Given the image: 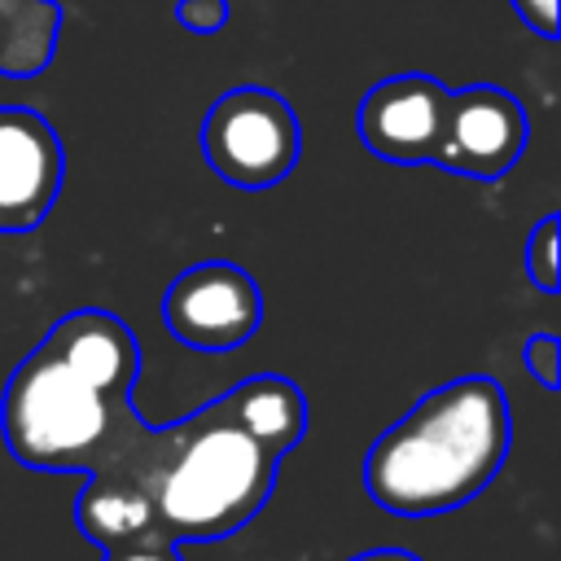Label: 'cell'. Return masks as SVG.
I'll list each match as a JSON object with an SVG mask.
<instances>
[{
    "label": "cell",
    "mask_w": 561,
    "mask_h": 561,
    "mask_svg": "<svg viewBox=\"0 0 561 561\" xmlns=\"http://www.w3.org/2000/svg\"><path fill=\"white\" fill-rule=\"evenodd\" d=\"M513 9L535 35L557 39V0H513Z\"/></svg>",
    "instance_id": "obj_16"
},
{
    "label": "cell",
    "mask_w": 561,
    "mask_h": 561,
    "mask_svg": "<svg viewBox=\"0 0 561 561\" xmlns=\"http://www.w3.org/2000/svg\"><path fill=\"white\" fill-rule=\"evenodd\" d=\"M105 561H184V557H180V543L153 535V539H136V543L105 548Z\"/></svg>",
    "instance_id": "obj_15"
},
{
    "label": "cell",
    "mask_w": 561,
    "mask_h": 561,
    "mask_svg": "<svg viewBox=\"0 0 561 561\" xmlns=\"http://www.w3.org/2000/svg\"><path fill=\"white\" fill-rule=\"evenodd\" d=\"M219 403L272 456H285L307 434V399H302V390L289 377H276V373L250 377V381L232 386Z\"/></svg>",
    "instance_id": "obj_10"
},
{
    "label": "cell",
    "mask_w": 561,
    "mask_h": 561,
    "mask_svg": "<svg viewBox=\"0 0 561 561\" xmlns=\"http://www.w3.org/2000/svg\"><path fill=\"white\" fill-rule=\"evenodd\" d=\"M175 18H180L188 31L210 35V31H219V26L228 22V0H180V4H175Z\"/></svg>",
    "instance_id": "obj_14"
},
{
    "label": "cell",
    "mask_w": 561,
    "mask_h": 561,
    "mask_svg": "<svg viewBox=\"0 0 561 561\" xmlns=\"http://www.w3.org/2000/svg\"><path fill=\"white\" fill-rule=\"evenodd\" d=\"M171 443L175 425L153 430L140 416L88 469V482L75 500V522L101 552L158 535V478L171 456Z\"/></svg>",
    "instance_id": "obj_4"
},
{
    "label": "cell",
    "mask_w": 561,
    "mask_h": 561,
    "mask_svg": "<svg viewBox=\"0 0 561 561\" xmlns=\"http://www.w3.org/2000/svg\"><path fill=\"white\" fill-rule=\"evenodd\" d=\"M522 364H526V373H530L543 390H557V381H561V342H557L552 333H535V337H526V346H522Z\"/></svg>",
    "instance_id": "obj_13"
},
{
    "label": "cell",
    "mask_w": 561,
    "mask_h": 561,
    "mask_svg": "<svg viewBox=\"0 0 561 561\" xmlns=\"http://www.w3.org/2000/svg\"><path fill=\"white\" fill-rule=\"evenodd\" d=\"M136 377L131 329L101 307L70 311L13 368L0 394V434L26 469L88 473L140 421L131 408Z\"/></svg>",
    "instance_id": "obj_1"
},
{
    "label": "cell",
    "mask_w": 561,
    "mask_h": 561,
    "mask_svg": "<svg viewBox=\"0 0 561 561\" xmlns=\"http://www.w3.org/2000/svg\"><path fill=\"white\" fill-rule=\"evenodd\" d=\"M61 26L57 0H0V75H39Z\"/></svg>",
    "instance_id": "obj_11"
},
{
    "label": "cell",
    "mask_w": 561,
    "mask_h": 561,
    "mask_svg": "<svg viewBox=\"0 0 561 561\" xmlns=\"http://www.w3.org/2000/svg\"><path fill=\"white\" fill-rule=\"evenodd\" d=\"M557 237H561V219L557 215H543L526 241V272L530 280L543 289V294H557Z\"/></svg>",
    "instance_id": "obj_12"
},
{
    "label": "cell",
    "mask_w": 561,
    "mask_h": 561,
    "mask_svg": "<svg viewBox=\"0 0 561 561\" xmlns=\"http://www.w3.org/2000/svg\"><path fill=\"white\" fill-rule=\"evenodd\" d=\"M302 131L285 96L267 88H232L202 118V158L232 188H272L298 167Z\"/></svg>",
    "instance_id": "obj_5"
},
{
    "label": "cell",
    "mask_w": 561,
    "mask_h": 561,
    "mask_svg": "<svg viewBox=\"0 0 561 561\" xmlns=\"http://www.w3.org/2000/svg\"><path fill=\"white\" fill-rule=\"evenodd\" d=\"M447 92L451 88H443L434 75H416V70L373 83L355 118L359 140L368 145V153L399 162V167L434 162L443 114H447Z\"/></svg>",
    "instance_id": "obj_9"
},
{
    "label": "cell",
    "mask_w": 561,
    "mask_h": 561,
    "mask_svg": "<svg viewBox=\"0 0 561 561\" xmlns=\"http://www.w3.org/2000/svg\"><path fill=\"white\" fill-rule=\"evenodd\" d=\"M162 324L171 329L175 342L206 351V355H224V351L250 342L254 329L263 324L259 280L245 267L224 263V259L197 263L167 285Z\"/></svg>",
    "instance_id": "obj_6"
},
{
    "label": "cell",
    "mask_w": 561,
    "mask_h": 561,
    "mask_svg": "<svg viewBox=\"0 0 561 561\" xmlns=\"http://www.w3.org/2000/svg\"><path fill=\"white\" fill-rule=\"evenodd\" d=\"M508 399L495 377H456L421 394L364 456L373 504L434 517L469 504L508 456Z\"/></svg>",
    "instance_id": "obj_2"
},
{
    "label": "cell",
    "mask_w": 561,
    "mask_h": 561,
    "mask_svg": "<svg viewBox=\"0 0 561 561\" xmlns=\"http://www.w3.org/2000/svg\"><path fill=\"white\" fill-rule=\"evenodd\" d=\"M526 140H530V123L522 101L495 83H469L447 92L434 167L469 180H500L522 158Z\"/></svg>",
    "instance_id": "obj_7"
},
{
    "label": "cell",
    "mask_w": 561,
    "mask_h": 561,
    "mask_svg": "<svg viewBox=\"0 0 561 561\" xmlns=\"http://www.w3.org/2000/svg\"><path fill=\"white\" fill-rule=\"evenodd\" d=\"M66 175V153L44 114L0 105V232H31L48 219Z\"/></svg>",
    "instance_id": "obj_8"
},
{
    "label": "cell",
    "mask_w": 561,
    "mask_h": 561,
    "mask_svg": "<svg viewBox=\"0 0 561 561\" xmlns=\"http://www.w3.org/2000/svg\"><path fill=\"white\" fill-rule=\"evenodd\" d=\"M276 465L224 403L175 421V443L158 478V535L171 543H210L237 535L272 495Z\"/></svg>",
    "instance_id": "obj_3"
},
{
    "label": "cell",
    "mask_w": 561,
    "mask_h": 561,
    "mask_svg": "<svg viewBox=\"0 0 561 561\" xmlns=\"http://www.w3.org/2000/svg\"><path fill=\"white\" fill-rule=\"evenodd\" d=\"M351 561H421V557H412V552H403V548H373V552H359V557H351Z\"/></svg>",
    "instance_id": "obj_17"
}]
</instances>
